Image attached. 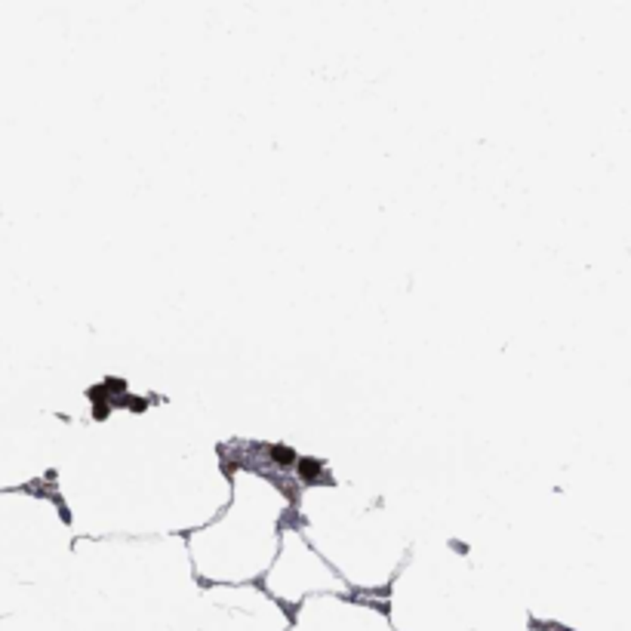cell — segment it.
Instances as JSON below:
<instances>
[{"label": "cell", "instance_id": "cell-1", "mask_svg": "<svg viewBox=\"0 0 631 631\" xmlns=\"http://www.w3.org/2000/svg\"><path fill=\"white\" fill-rule=\"evenodd\" d=\"M296 465H299L296 471H299V477H302L305 484H314V477L320 475V462H311V459H299Z\"/></svg>", "mask_w": 631, "mask_h": 631}]
</instances>
